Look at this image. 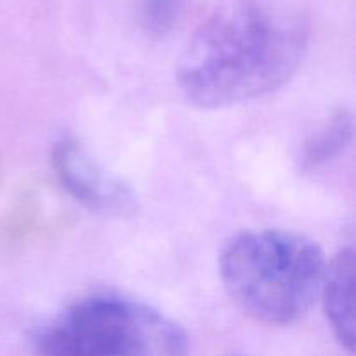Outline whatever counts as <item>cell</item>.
Segmentation results:
<instances>
[{
    "label": "cell",
    "mask_w": 356,
    "mask_h": 356,
    "mask_svg": "<svg viewBox=\"0 0 356 356\" xmlns=\"http://www.w3.org/2000/svg\"><path fill=\"white\" fill-rule=\"evenodd\" d=\"M309 44L305 14L282 0H229L200 24L177 63L193 106L228 108L284 87Z\"/></svg>",
    "instance_id": "1"
},
{
    "label": "cell",
    "mask_w": 356,
    "mask_h": 356,
    "mask_svg": "<svg viewBox=\"0 0 356 356\" xmlns=\"http://www.w3.org/2000/svg\"><path fill=\"white\" fill-rule=\"evenodd\" d=\"M327 257L315 240L285 229H247L219 257V273L233 301L268 325L301 320L320 298Z\"/></svg>",
    "instance_id": "2"
},
{
    "label": "cell",
    "mask_w": 356,
    "mask_h": 356,
    "mask_svg": "<svg viewBox=\"0 0 356 356\" xmlns=\"http://www.w3.org/2000/svg\"><path fill=\"white\" fill-rule=\"evenodd\" d=\"M40 356H186V332L159 309L118 294L79 299L35 336Z\"/></svg>",
    "instance_id": "3"
},
{
    "label": "cell",
    "mask_w": 356,
    "mask_h": 356,
    "mask_svg": "<svg viewBox=\"0 0 356 356\" xmlns=\"http://www.w3.org/2000/svg\"><path fill=\"white\" fill-rule=\"evenodd\" d=\"M52 167L70 197L94 214L129 218L138 209L132 188L101 165L73 136H63L56 143Z\"/></svg>",
    "instance_id": "4"
},
{
    "label": "cell",
    "mask_w": 356,
    "mask_h": 356,
    "mask_svg": "<svg viewBox=\"0 0 356 356\" xmlns=\"http://www.w3.org/2000/svg\"><path fill=\"white\" fill-rule=\"evenodd\" d=\"M320 298L334 336L350 353L355 351V250L341 249L327 263Z\"/></svg>",
    "instance_id": "5"
},
{
    "label": "cell",
    "mask_w": 356,
    "mask_h": 356,
    "mask_svg": "<svg viewBox=\"0 0 356 356\" xmlns=\"http://www.w3.org/2000/svg\"><path fill=\"white\" fill-rule=\"evenodd\" d=\"M353 115L348 108H337L322 125L302 143L299 149L301 170H316L336 160L353 139Z\"/></svg>",
    "instance_id": "6"
},
{
    "label": "cell",
    "mask_w": 356,
    "mask_h": 356,
    "mask_svg": "<svg viewBox=\"0 0 356 356\" xmlns=\"http://www.w3.org/2000/svg\"><path fill=\"white\" fill-rule=\"evenodd\" d=\"M143 19L153 35L160 37L172 28L181 0H143Z\"/></svg>",
    "instance_id": "7"
},
{
    "label": "cell",
    "mask_w": 356,
    "mask_h": 356,
    "mask_svg": "<svg viewBox=\"0 0 356 356\" xmlns=\"http://www.w3.org/2000/svg\"><path fill=\"white\" fill-rule=\"evenodd\" d=\"M228 356H247V355H228Z\"/></svg>",
    "instance_id": "8"
}]
</instances>
